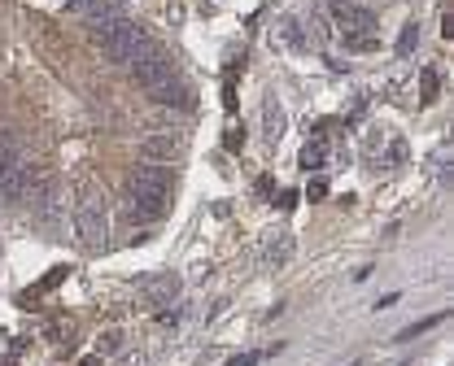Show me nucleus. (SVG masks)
Masks as SVG:
<instances>
[{
	"instance_id": "1",
	"label": "nucleus",
	"mask_w": 454,
	"mask_h": 366,
	"mask_svg": "<svg viewBox=\"0 0 454 366\" xmlns=\"http://www.w3.org/2000/svg\"><path fill=\"white\" fill-rule=\"evenodd\" d=\"M75 227H79V236H83L88 249L105 244V236H110V209H105V197L88 192V197L79 201V209H75Z\"/></svg>"
},
{
	"instance_id": "2",
	"label": "nucleus",
	"mask_w": 454,
	"mask_h": 366,
	"mask_svg": "<svg viewBox=\"0 0 454 366\" xmlns=\"http://www.w3.org/2000/svg\"><path fill=\"white\" fill-rule=\"evenodd\" d=\"M131 70H135V83L145 88V92H149V88H158L162 79H170V61H166L158 48H153V53H145V57H135V61H131Z\"/></svg>"
},
{
	"instance_id": "3",
	"label": "nucleus",
	"mask_w": 454,
	"mask_h": 366,
	"mask_svg": "<svg viewBox=\"0 0 454 366\" xmlns=\"http://www.w3.org/2000/svg\"><path fill=\"white\" fill-rule=\"evenodd\" d=\"M170 192H149V188H127V209L131 218H162Z\"/></svg>"
},
{
	"instance_id": "4",
	"label": "nucleus",
	"mask_w": 454,
	"mask_h": 366,
	"mask_svg": "<svg viewBox=\"0 0 454 366\" xmlns=\"http://www.w3.org/2000/svg\"><path fill=\"white\" fill-rule=\"evenodd\" d=\"M127 188H149V192H170V170L166 166H135L131 179H127Z\"/></svg>"
},
{
	"instance_id": "5",
	"label": "nucleus",
	"mask_w": 454,
	"mask_h": 366,
	"mask_svg": "<svg viewBox=\"0 0 454 366\" xmlns=\"http://www.w3.org/2000/svg\"><path fill=\"white\" fill-rule=\"evenodd\" d=\"M140 153H145L149 162H170V157H180V140H175L170 131L145 135V140H140Z\"/></svg>"
},
{
	"instance_id": "6",
	"label": "nucleus",
	"mask_w": 454,
	"mask_h": 366,
	"mask_svg": "<svg viewBox=\"0 0 454 366\" xmlns=\"http://www.w3.org/2000/svg\"><path fill=\"white\" fill-rule=\"evenodd\" d=\"M149 96H153L158 105H175V109H188V105H192V92H188L180 79H175V75H170V79H162L158 88H149Z\"/></svg>"
},
{
	"instance_id": "7",
	"label": "nucleus",
	"mask_w": 454,
	"mask_h": 366,
	"mask_svg": "<svg viewBox=\"0 0 454 366\" xmlns=\"http://www.w3.org/2000/svg\"><path fill=\"white\" fill-rule=\"evenodd\" d=\"M332 18L341 31H358V26H371V14L358 9V5H349V0H332Z\"/></svg>"
},
{
	"instance_id": "8",
	"label": "nucleus",
	"mask_w": 454,
	"mask_h": 366,
	"mask_svg": "<svg viewBox=\"0 0 454 366\" xmlns=\"http://www.w3.org/2000/svg\"><path fill=\"white\" fill-rule=\"evenodd\" d=\"M22 157H26V149H22L18 131H5V127H0V174H5L9 166H18Z\"/></svg>"
},
{
	"instance_id": "9",
	"label": "nucleus",
	"mask_w": 454,
	"mask_h": 366,
	"mask_svg": "<svg viewBox=\"0 0 454 366\" xmlns=\"http://www.w3.org/2000/svg\"><path fill=\"white\" fill-rule=\"evenodd\" d=\"M293 258V236L289 231H275V240L267 244V262H275V266H284Z\"/></svg>"
},
{
	"instance_id": "10",
	"label": "nucleus",
	"mask_w": 454,
	"mask_h": 366,
	"mask_svg": "<svg viewBox=\"0 0 454 366\" xmlns=\"http://www.w3.org/2000/svg\"><path fill=\"white\" fill-rule=\"evenodd\" d=\"M262 122H267V140L275 144L279 135H284V109H279L275 100H267V105H262Z\"/></svg>"
},
{
	"instance_id": "11",
	"label": "nucleus",
	"mask_w": 454,
	"mask_h": 366,
	"mask_svg": "<svg viewBox=\"0 0 454 366\" xmlns=\"http://www.w3.org/2000/svg\"><path fill=\"white\" fill-rule=\"evenodd\" d=\"M341 35H345V48H354V53H371V48H376V31H371V26L341 31Z\"/></svg>"
},
{
	"instance_id": "12",
	"label": "nucleus",
	"mask_w": 454,
	"mask_h": 366,
	"mask_svg": "<svg viewBox=\"0 0 454 366\" xmlns=\"http://www.w3.org/2000/svg\"><path fill=\"white\" fill-rule=\"evenodd\" d=\"M301 166L306 170H319L324 166V144H306V149H301Z\"/></svg>"
},
{
	"instance_id": "13",
	"label": "nucleus",
	"mask_w": 454,
	"mask_h": 366,
	"mask_svg": "<svg viewBox=\"0 0 454 366\" xmlns=\"http://www.w3.org/2000/svg\"><path fill=\"white\" fill-rule=\"evenodd\" d=\"M175 292H180V279H162V283H153V301H166Z\"/></svg>"
},
{
	"instance_id": "14",
	"label": "nucleus",
	"mask_w": 454,
	"mask_h": 366,
	"mask_svg": "<svg viewBox=\"0 0 454 366\" xmlns=\"http://www.w3.org/2000/svg\"><path fill=\"white\" fill-rule=\"evenodd\" d=\"M118 340H123L118 332H105V336H100V349H105V353H114V349H118Z\"/></svg>"
},
{
	"instance_id": "15",
	"label": "nucleus",
	"mask_w": 454,
	"mask_h": 366,
	"mask_svg": "<svg viewBox=\"0 0 454 366\" xmlns=\"http://www.w3.org/2000/svg\"><path fill=\"white\" fill-rule=\"evenodd\" d=\"M267 353H240V357H232V366H254V362H262Z\"/></svg>"
}]
</instances>
